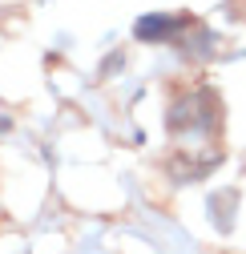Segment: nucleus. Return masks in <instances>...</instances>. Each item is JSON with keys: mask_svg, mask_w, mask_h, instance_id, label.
<instances>
[{"mask_svg": "<svg viewBox=\"0 0 246 254\" xmlns=\"http://www.w3.org/2000/svg\"><path fill=\"white\" fill-rule=\"evenodd\" d=\"M178 33H182V16H170V12H149V16H137L133 24L137 41H174Z\"/></svg>", "mask_w": 246, "mask_h": 254, "instance_id": "1", "label": "nucleus"}]
</instances>
